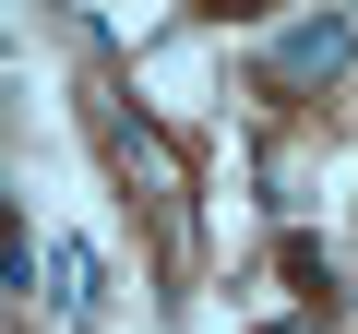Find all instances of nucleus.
Listing matches in <instances>:
<instances>
[{"mask_svg": "<svg viewBox=\"0 0 358 334\" xmlns=\"http://www.w3.org/2000/svg\"><path fill=\"white\" fill-rule=\"evenodd\" d=\"M346 72H358V24H346V13H299V24L263 48V84H275V96H322V84H346Z\"/></svg>", "mask_w": 358, "mask_h": 334, "instance_id": "1", "label": "nucleus"}, {"mask_svg": "<svg viewBox=\"0 0 358 334\" xmlns=\"http://www.w3.org/2000/svg\"><path fill=\"white\" fill-rule=\"evenodd\" d=\"M48 275H60V286H48V298H60V310H72V322H96V251H84V239H72V251H60V263H48Z\"/></svg>", "mask_w": 358, "mask_h": 334, "instance_id": "2", "label": "nucleus"}, {"mask_svg": "<svg viewBox=\"0 0 358 334\" xmlns=\"http://www.w3.org/2000/svg\"><path fill=\"white\" fill-rule=\"evenodd\" d=\"M0 263H13V298H36V239H24V215L0 227Z\"/></svg>", "mask_w": 358, "mask_h": 334, "instance_id": "3", "label": "nucleus"}, {"mask_svg": "<svg viewBox=\"0 0 358 334\" xmlns=\"http://www.w3.org/2000/svg\"><path fill=\"white\" fill-rule=\"evenodd\" d=\"M215 13H263V0H215Z\"/></svg>", "mask_w": 358, "mask_h": 334, "instance_id": "4", "label": "nucleus"}, {"mask_svg": "<svg viewBox=\"0 0 358 334\" xmlns=\"http://www.w3.org/2000/svg\"><path fill=\"white\" fill-rule=\"evenodd\" d=\"M287 334H310V322H287Z\"/></svg>", "mask_w": 358, "mask_h": 334, "instance_id": "5", "label": "nucleus"}]
</instances>
